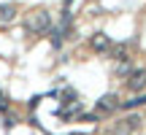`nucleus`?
<instances>
[{"label": "nucleus", "mask_w": 146, "mask_h": 135, "mask_svg": "<svg viewBox=\"0 0 146 135\" xmlns=\"http://www.w3.org/2000/svg\"><path fill=\"white\" fill-rule=\"evenodd\" d=\"M25 27H27L30 32H35V35L49 32V30H52V16H49V11H43V8L33 11V14L25 19Z\"/></svg>", "instance_id": "f257e3e1"}, {"label": "nucleus", "mask_w": 146, "mask_h": 135, "mask_svg": "<svg viewBox=\"0 0 146 135\" xmlns=\"http://www.w3.org/2000/svg\"><path fill=\"white\" fill-rule=\"evenodd\" d=\"M127 89H130V92H143V89H146V68H138V70L130 73Z\"/></svg>", "instance_id": "f03ea898"}, {"label": "nucleus", "mask_w": 146, "mask_h": 135, "mask_svg": "<svg viewBox=\"0 0 146 135\" xmlns=\"http://www.w3.org/2000/svg\"><path fill=\"white\" fill-rule=\"evenodd\" d=\"M119 103L122 100L116 97V95H103V97L98 100V105H95V111H98V114H114V111L119 108Z\"/></svg>", "instance_id": "7ed1b4c3"}, {"label": "nucleus", "mask_w": 146, "mask_h": 135, "mask_svg": "<svg viewBox=\"0 0 146 135\" xmlns=\"http://www.w3.org/2000/svg\"><path fill=\"white\" fill-rule=\"evenodd\" d=\"M111 38L106 35V32H95L92 38H89V49H92V52H98V54H103V52H108L111 49Z\"/></svg>", "instance_id": "20e7f679"}, {"label": "nucleus", "mask_w": 146, "mask_h": 135, "mask_svg": "<svg viewBox=\"0 0 146 135\" xmlns=\"http://www.w3.org/2000/svg\"><path fill=\"white\" fill-rule=\"evenodd\" d=\"M138 127H141V116L130 114V116H127V119H122V124L116 127V132H119V135H127V132H135Z\"/></svg>", "instance_id": "39448f33"}, {"label": "nucleus", "mask_w": 146, "mask_h": 135, "mask_svg": "<svg viewBox=\"0 0 146 135\" xmlns=\"http://www.w3.org/2000/svg\"><path fill=\"white\" fill-rule=\"evenodd\" d=\"M14 19H16V8H14V3H0V27L14 24Z\"/></svg>", "instance_id": "423d86ee"}, {"label": "nucleus", "mask_w": 146, "mask_h": 135, "mask_svg": "<svg viewBox=\"0 0 146 135\" xmlns=\"http://www.w3.org/2000/svg\"><path fill=\"white\" fill-rule=\"evenodd\" d=\"M108 54L116 60V62H119V60H127V43H111Z\"/></svg>", "instance_id": "0eeeda50"}, {"label": "nucleus", "mask_w": 146, "mask_h": 135, "mask_svg": "<svg viewBox=\"0 0 146 135\" xmlns=\"http://www.w3.org/2000/svg\"><path fill=\"white\" fill-rule=\"evenodd\" d=\"M52 46L54 49L62 46V27H54V30H52Z\"/></svg>", "instance_id": "6e6552de"}, {"label": "nucleus", "mask_w": 146, "mask_h": 135, "mask_svg": "<svg viewBox=\"0 0 146 135\" xmlns=\"http://www.w3.org/2000/svg\"><path fill=\"white\" fill-rule=\"evenodd\" d=\"M116 73H119V76H125V73H133V70H130V62H127V60H119V65H116Z\"/></svg>", "instance_id": "1a4fd4ad"}, {"label": "nucleus", "mask_w": 146, "mask_h": 135, "mask_svg": "<svg viewBox=\"0 0 146 135\" xmlns=\"http://www.w3.org/2000/svg\"><path fill=\"white\" fill-rule=\"evenodd\" d=\"M0 100H5V95H3V89H0Z\"/></svg>", "instance_id": "9d476101"}, {"label": "nucleus", "mask_w": 146, "mask_h": 135, "mask_svg": "<svg viewBox=\"0 0 146 135\" xmlns=\"http://www.w3.org/2000/svg\"><path fill=\"white\" fill-rule=\"evenodd\" d=\"M68 5H70V0H65V8H68Z\"/></svg>", "instance_id": "9b49d317"}]
</instances>
